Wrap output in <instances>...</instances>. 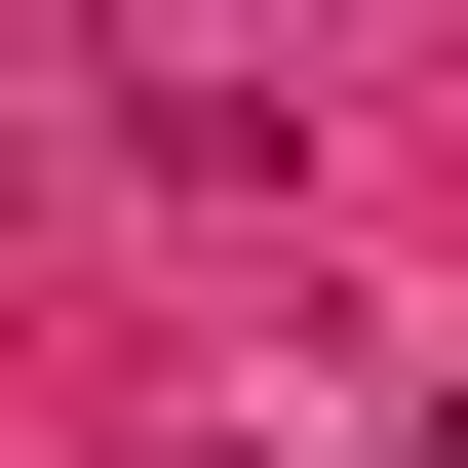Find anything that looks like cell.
I'll use <instances>...</instances> for the list:
<instances>
[{
    "mask_svg": "<svg viewBox=\"0 0 468 468\" xmlns=\"http://www.w3.org/2000/svg\"><path fill=\"white\" fill-rule=\"evenodd\" d=\"M430 468H468V390H430Z\"/></svg>",
    "mask_w": 468,
    "mask_h": 468,
    "instance_id": "cell-1",
    "label": "cell"
}]
</instances>
